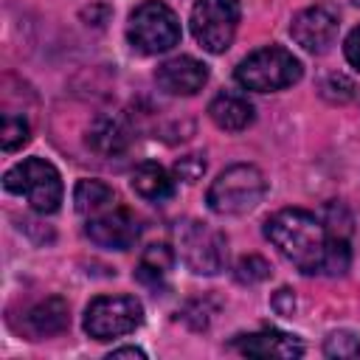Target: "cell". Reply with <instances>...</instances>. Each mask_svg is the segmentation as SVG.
<instances>
[{
    "instance_id": "cell-18",
    "label": "cell",
    "mask_w": 360,
    "mask_h": 360,
    "mask_svg": "<svg viewBox=\"0 0 360 360\" xmlns=\"http://www.w3.org/2000/svg\"><path fill=\"white\" fill-rule=\"evenodd\" d=\"M115 202V191L101 183V180H79L73 188V205L79 214H101L104 208H110Z\"/></svg>"
},
{
    "instance_id": "cell-17",
    "label": "cell",
    "mask_w": 360,
    "mask_h": 360,
    "mask_svg": "<svg viewBox=\"0 0 360 360\" xmlns=\"http://www.w3.org/2000/svg\"><path fill=\"white\" fill-rule=\"evenodd\" d=\"M174 264V253L169 245H149L135 267V278L146 287H160Z\"/></svg>"
},
{
    "instance_id": "cell-7",
    "label": "cell",
    "mask_w": 360,
    "mask_h": 360,
    "mask_svg": "<svg viewBox=\"0 0 360 360\" xmlns=\"http://www.w3.org/2000/svg\"><path fill=\"white\" fill-rule=\"evenodd\" d=\"M236 25L239 0H197L191 8V34L211 53H222L231 48Z\"/></svg>"
},
{
    "instance_id": "cell-2",
    "label": "cell",
    "mask_w": 360,
    "mask_h": 360,
    "mask_svg": "<svg viewBox=\"0 0 360 360\" xmlns=\"http://www.w3.org/2000/svg\"><path fill=\"white\" fill-rule=\"evenodd\" d=\"M264 194H267L264 174L250 163H236V166H228L225 172H219V177L211 183L205 200L214 214L236 217V214L253 211Z\"/></svg>"
},
{
    "instance_id": "cell-10",
    "label": "cell",
    "mask_w": 360,
    "mask_h": 360,
    "mask_svg": "<svg viewBox=\"0 0 360 360\" xmlns=\"http://www.w3.org/2000/svg\"><path fill=\"white\" fill-rule=\"evenodd\" d=\"M338 14L326 6H309L304 11H298L290 22V34L292 39L309 51V53H323L329 51V45L338 37Z\"/></svg>"
},
{
    "instance_id": "cell-19",
    "label": "cell",
    "mask_w": 360,
    "mask_h": 360,
    "mask_svg": "<svg viewBox=\"0 0 360 360\" xmlns=\"http://www.w3.org/2000/svg\"><path fill=\"white\" fill-rule=\"evenodd\" d=\"M28 135H31V129H28V121L22 118V115H17V112H3V149L6 152H14V149H20L25 141H28Z\"/></svg>"
},
{
    "instance_id": "cell-24",
    "label": "cell",
    "mask_w": 360,
    "mask_h": 360,
    "mask_svg": "<svg viewBox=\"0 0 360 360\" xmlns=\"http://www.w3.org/2000/svg\"><path fill=\"white\" fill-rule=\"evenodd\" d=\"M273 309L278 312V315H292V309H295V298H292V292L284 287V290H278L276 295H273Z\"/></svg>"
},
{
    "instance_id": "cell-3",
    "label": "cell",
    "mask_w": 360,
    "mask_h": 360,
    "mask_svg": "<svg viewBox=\"0 0 360 360\" xmlns=\"http://www.w3.org/2000/svg\"><path fill=\"white\" fill-rule=\"evenodd\" d=\"M3 186L11 194L28 200V205L39 214H53L62 202V177L53 163L42 158H25L14 163L3 174Z\"/></svg>"
},
{
    "instance_id": "cell-16",
    "label": "cell",
    "mask_w": 360,
    "mask_h": 360,
    "mask_svg": "<svg viewBox=\"0 0 360 360\" xmlns=\"http://www.w3.org/2000/svg\"><path fill=\"white\" fill-rule=\"evenodd\" d=\"M87 146L101 158H115V155L127 152L129 132L118 118H98L87 129Z\"/></svg>"
},
{
    "instance_id": "cell-23",
    "label": "cell",
    "mask_w": 360,
    "mask_h": 360,
    "mask_svg": "<svg viewBox=\"0 0 360 360\" xmlns=\"http://www.w3.org/2000/svg\"><path fill=\"white\" fill-rule=\"evenodd\" d=\"M343 53H346V59L360 70V25L346 37V45H343Z\"/></svg>"
},
{
    "instance_id": "cell-8",
    "label": "cell",
    "mask_w": 360,
    "mask_h": 360,
    "mask_svg": "<svg viewBox=\"0 0 360 360\" xmlns=\"http://www.w3.org/2000/svg\"><path fill=\"white\" fill-rule=\"evenodd\" d=\"M177 248H180L183 262L200 276H214L225 267V256H228L225 236L205 222H197V219L180 222Z\"/></svg>"
},
{
    "instance_id": "cell-13",
    "label": "cell",
    "mask_w": 360,
    "mask_h": 360,
    "mask_svg": "<svg viewBox=\"0 0 360 360\" xmlns=\"http://www.w3.org/2000/svg\"><path fill=\"white\" fill-rule=\"evenodd\" d=\"M129 186H132V191L138 197H143L149 202H163V200H172L174 197V180H172V174L160 163H152V160L135 166V172L129 177Z\"/></svg>"
},
{
    "instance_id": "cell-15",
    "label": "cell",
    "mask_w": 360,
    "mask_h": 360,
    "mask_svg": "<svg viewBox=\"0 0 360 360\" xmlns=\"http://www.w3.org/2000/svg\"><path fill=\"white\" fill-rule=\"evenodd\" d=\"M68 323H70V312H68V304L62 298H45L25 315V326L34 338L59 335L68 329Z\"/></svg>"
},
{
    "instance_id": "cell-14",
    "label": "cell",
    "mask_w": 360,
    "mask_h": 360,
    "mask_svg": "<svg viewBox=\"0 0 360 360\" xmlns=\"http://www.w3.org/2000/svg\"><path fill=\"white\" fill-rule=\"evenodd\" d=\"M208 115L219 129L239 132L253 121V104L239 93H219L208 104Z\"/></svg>"
},
{
    "instance_id": "cell-4",
    "label": "cell",
    "mask_w": 360,
    "mask_h": 360,
    "mask_svg": "<svg viewBox=\"0 0 360 360\" xmlns=\"http://www.w3.org/2000/svg\"><path fill=\"white\" fill-rule=\"evenodd\" d=\"M127 39L138 53H163L180 42V20L166 3L143 0L129 14Z\"/></svg>"
},
{
    "instance_id": "cell-11",
    "label": "cell",
    "mask_w": 360,
    "mask_h": 360,
    "mask_svg": "<svg viewBox=\"0 0 360 360\" xmlns=\"http://www.w3.org/2000/svg\"><path fill=\"white\" fill-rule=\"evenodd\" d=\"M155 82L172 96H194L208 82V68L194 56H174L155 70Z\"/></svg>"
},
{
    "instance_id": "cell-5",
    "label": "cell",
    "mask_w": 360,
    "mask_h": 360,
    "mask_svg": "<svg viewBox=\"0 0 360 360\" xmlns=\"http://www.w3.org/2000/svg\"><path fill=\"white\" fill-rule=\"evenodd\" d=\"M301 62L281 45H267L253 51L248 59L239 62L236 68V82L245 90H256V93H270V90H281L290 87L301 79Z\"/></svg>"
},
{
    "instance_id": "cell-20",
    "label": "cell",
    "mask_w": 360,
    "mask_h": 360,
    "mask_svg": "<svg viewBox=\"0 0 360 360\" xmlns=\"http://www.w3.org/2000/svg\"><path fill=\"white\" fill-rule=\"evenodd\" d=\"M233 276L239 284H259L270 276V264L262 256H242L233 267Z\"/></svg>"
},
{
    "instance_id": "cell-25",
    "label": "cell",
    "mask_w": 360,
    "mask_h": 360,
    "mask_svg": "<svg viewBox=\"0 0 360 360\" xmlns=\"http://www.w3.org/2000/svg\"><path fill=\"white\" fill-rule=\"evenodd\" d=\"M112 357H141V360H143L146 354H143L141 349H135V346H121V349H112V352H110V360H112Z\"/></svg>"
},
{
    "instance_id": "cell-12",
    "label": "cell",
    "mask_w": 360,
    "mask_h": 360,
    "mask_svg": "<svg viewBox=\"0 0 360 360\" xmlns=\"http://www.w3.org/2000/svg\"><path fill=\"white\" fill-rule=\"evenodd\" d=\"M233 346L242 354L250 357H278V360H292L304 354V343L290 335V332H278V329H262L253 335H239L233 340Z\"/></svg>"
},
{
    "instance_id": "cell-1",
    "label": "cell",
    "mask_w": 360,
    "mask_h": 360,
    "mask_svg": "<svg viewBox=\"0 0 360 360\" xmlns=\"http://www.w3.org/2000/svg\"><path fill=\"white\" fill-rule=\"evenodd\" d=\"M264 236L304 276L323 273L326 250H329V231L321 219H315V214L304 208H281L264 222Z\"/></svg>"
},
{
    "instance_id": "cell-9",
    "label": "cell",
    "mask_w": 360,
    "mask_h": 360,
    "mask_svg": "<svg viewBox=\"0 0 360 360\" xmlns=\"http://www.w3.org/2000/svg\"><path fill=\"white\" fill-rule=\"evenodd\" d=\"M84 233L90 236L93 245L98 248H107V250H127L135 245L138 233H141V225L138 219L132 217V211L127 208H104L101 214H93L87 219V228Z\"/></svg>"
},
{
    "instance_id": "cell-6",
    "label": "cell",
    "mask_w": 360,
    "mask_h": 360,
    "mask_svg": "<svg viewBox=\"0 0 360 360\" xmlns=\"http://www.w3.org/2000/svg\"><path fill=\"white\" fill-rule=\"evenodd\" d=\"M143 307L132 295H98L84 312V332L96 340H112L141 326Z\"/></svg>"
},
{
    "instance_id": "cell-22",
    "label": "cell",
    "mask_w": 360,
    "mask_h": 360,
    "mask_svg": "<svg viewBox=\"0 0 360 360\" xmlns=\"http://www.w3.org/2000/svg\"><path fill=\"white\" fill-rule=\"evenodd\" d=\"M202 172H205V160L200 155H186L174 163V174L186 183H197L202 177Z\"/></svg>"
},
{
    "instance_id": "cell-21",
    "label": "cell",
    "mask_w": 360,
    "mask_h": 360,
    "mask_svg": "<svg viewBox=\"0 0 360 360\" xmlns=\"http://www.w3.org/2000/svg\"><path fill=\"white\" fill-rule=\"evenodd\" d=\"M323 352L329 357H357L360 354V340L352 332H332L323 343Z\"/></svg>"
}]
</instances>
